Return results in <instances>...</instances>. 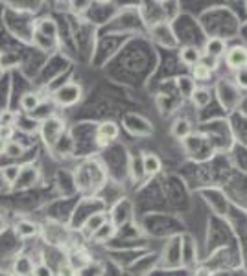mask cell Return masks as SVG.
<instances>
[{
    "label": "cell",
    "instance_id": "obj_1",
    "mask_svg": "<svg viewBox=\"0 0 247 276\" xmlns=\"http://www.w3.org/2000/svg\"><path fill=\"white\" fill-rule=\"evenodd\" d=\"M41 138H43L44 145L53 149V145L58 144L59 138L65 135V121L59 116H48L41 124Z\"/></svg>",
    "mask_w": 247,
    "mask_h": 276
},
{
    "label": "cell",
    "instance_id": "obj_2",
    "mask_svg": "<svg viewBox=\"0 0 247 276\" xmlns=\"http://www.w3.org/2000/svg\"><path fill=\"white\" fill-rule=\"evenodd\" d=\"M52 98L59 107H72L81 100V87L78 83H65L53 92Z\"/></svg>",
    "mask_w": 247,
    "mask_h": 276
},
{
    "label": "cell",
    "instance_id": "obj_3",
    "mask_svg": "<svg viewBox=\"0 0 247 276\" xmlns=\"http://www.w3.org/2000/svg\"><path fill=\"white\" fill-rule=\"evenodd\" d=\"M151 39L155 43L162 44V46H175L177 44V37L172 32V26L168 22H155V24L150 28Z\"/></svg>",
    "mask_w": 247,
    "mask_h": 276
},
{
    "label": "cell",
    "instance_id": "obj_4",
    "mask_svg": "<svg viewBox=\"0 0 247 276\" xmlns=\"http://www.w3.org/2000/svg\"><path fill=\"white\" fill-rule=\"evenodd\" d=\"M118 135H120V127H118L117 121H102L96 131V144L100 147H107L113 140H117Z\"/></svg>",
    "mask_w": 247,
    "mask_h": 276
},
{
    "label": "cell",
    "instance_id": "obj_5",
    "mask_svg": "<svg viewBox=\"0 0 247 276\" xmlns=\"http://www.w3.org/2000/svg\"><path fill=\"white\" fill-rule=\"evenodd\" d=\"M225 61H227L229 68H233L234 72L240 68L247 67V48L245 46H234V48L227 50L225 53Z\"/></svg>",
    "mask_w": 247,
    "mask_h": 276
},
{
    "label": "cell",
    "instance_id": "obj_6",
    "mask_svg": "<svg viewBox=\"0 0 247 276\" xmlns=\"http://www.w3.org/2000/svg\"><path fill=\"white\" fill-rule=\"evenodd\" d=\"M34 267V260L28 254H17L11 263V272H13V276H32Z\"/></svg>",
    "mask_w": 247,
    "mask_h": 276
},
{
    "label": "cell",
    "instance_id": "obj_7",
    "mask_svg": "<svg viewBox=\"0 0 247 276\" xmlns=\"http://www.w3.org/2000/svg\"><path fill=\"white\" fill-rule=\"evenodd\" d=\"M41 232V227L32 219H17L15 221V234L20 239H32Z\"/></svg>",
    "mask_w": 247,
    "mask_h": 276
},
{
    "label": "cell",
    "instance_id": "obj_8",
    "mask_svg": "<svg viewBox=\"0 0 247 276\" xmlns=\"http://www.w3.org/2000/svg\"><path fill=\"white\" fill-rule=\"evenodd\" d=\"M227 43L222 39V37H210V39L205 43V53L207 57L210 59H219L227 53Z\"/></svg>",
    "mask_w": 247,
    "mask_h": 276
},
{
    "label": "cell",
    "instance_id": "obj_9",
    "mask_svg": "<svg viewBox=\"0 0 247 276\" xmlns=\"http://www.w3.org/2000/svg\"><path fill=\"white\" fill-rule=\"evenodd\" d=\"M37 179H39V171H37L35 166H32V164L20 166L19 179H17L15 186H19V188H28V186H32V184L37 182Z\"/></svg>",
    "mask_w": 247,
    "mask_h": 276
},
{
    "label": "cell",
    "instance_id": "obj_10",
    "mask_svg": "<svg viewBox=\"0 0 247 276\" xmlns=\"http://www.w3.org/2000/svg\"><path fill=\"white\" fill-rule=\"evenodd\" d=\"M41 232L44 234L46 241H50L52 245H61L65 241V227H61V225L46 223L41 228Z\"/></svg>",
    "mask_w": 247,
    "mask_h": 276
},
{
    "label": "cell",
    "instance_id": "obj_11",
    "mask_svg": "<svg viewBox=\"0 0 247 276\" xmlns=\"http://www.w3.org/2000/svg\"><path fill=\"white\" fill-rule=\"evenodd\" d=\"M107 221V216L103 212H96V213H91V216H87V219H85V223L81 225V232L87 234L89 237L92 236V234L96 232L98 228L102 227L103 223Z\"/></svg>",
    "mask_w": 247,
    "mask_h": 276
},
{
    "label": "cell",
    "instance_id": "obj_12",
    "mask_svg": "<svg viewBox=\"0 0 247 276\" xmlns=\"http://www.w3.org/2000/svg\"><path fill=\"white\" fill-rule=\"evenodd\" d=\"M162 170V160L153 153H144L142 155V173L144 175H157Z\"/></svg>",
    "mask_w": 247,
    "mask_h": 276
},
{
    "label": "cell",
    "instance_id": "obj_13",
    "mask_svg": "<svg viewBox=\"0 0 247 276\" xmlns=\"http://www.w3.org/2000/svg\"><path fill=\"white\" fill-rule=\"evenodd\" d=\"M201 57H203V52H199L196 46H183L179 50L181 63H184L186 67H196L201 61Z\"/></svg>",
    "mask_w": 247,
    "mask_h": 276
},
{
    "label": "cell",
    "instance_id": "obj_14",
    "mask_svg": "<svg viewBox=\"0 0 247 276\" xmlns=\"http://www.w3.org/2000/svg\"><path fill=\"white\" fill-rule=\"evenodd\" d=\"M43 102V96L39 92H24L20 98V109L24 112H34L37 111V107Z\"/></svg>",
    "mask_w": 247,
    "mask_h": 276
},
{
    "label": "cell",
    "instance_id": "obj_15",
    "mask_svg": "<svg viewBox=\"0 0 247 276\" xmlns=\"http://www.w3.org/2000/svg\"><path fill=\"white\" fill-rule=\"evenodd\" d=\"M115 232H117V225L111 223V221H105L102 227L98 228L96 232L92 234L91 239L94 243H105L107 239H111V237L115 236Z\"/></svg>",
    "mask_w": 247,
    "mask_h": 276
},
{
    "label": "cell",
    "instance_id": "obj_16",
    "mask_svg": "<svg viewBox=\"0 0 247 276\" xmlns=\"http://www.w3.org/2000/svg\"><path fill=\"white\" fill-rule=\"evenodd\" d=\"M172 135L177 138V140H184L192 135V124H190L186 118H181V120H175L174 126H172Z\"/></svg>",
    "mask_w": 247,
    "mask_h": 276
},
{
    "label": "cell",
    "instance_id": "obj_17",
    "mask_svg": "<svg viewBox=\"0 0 247 276\" xmlns=\"http://www.w3.org/2000/svg\"><path fill=\"white\" fill-rule=\"evenodd\" d=\"M212 68L210 65H207L203 61V57H201V61H199L196 67H192V79L194 81H207L208 78H210V74H212Z\"/></svg>",
    "mask_w": 247,
    "mask_h": 276
},
{
    "label": "cell",
    "instance_id": "obj_18",
    "mask_svg": "<svg viewBox=\"0 0 247 276\" xmlns=\"http://www.w3.org/2000/svg\"><path fill=\"white\" fill-rule=\"evenodd\" d=\"M37 32H39L43 37H46V39H56L58 37V26H56V22H53L52 19H41L39 22H37Z\"/></svg>",
    "mask_w": 247,
    "mask_h": 276
},
{
    "label": "cell",
    "instance_id": "obj_19",
    "mask_svg": "<svg viewBox=\"0 0 247 276\" xmlns=\"http://www.w3.org/2000/svg\"><path fill=\"white\" fill-rule=\"evenodd\" d=\"M190 100H192L194 107H198V109H205V107L210 103V92H208L207 88H203V87H199V88L196 87V90L192 92Z\"/></svg>",
    "mask_w": 247,
    "mask_h": 276
},
{
    "label": "cell",
    "instance_id": "obj_20",
    "mask_svg": "<svg viewBox=\"0 0 247 276\" xmlns=\"http://www.w3.org/2000/svg\"><path fill=\"white\" fill-rule=\"evenodd\" d=\"M103 272H105V267H103V263L96 262V260H91L87 265L79 269L76 276H103Z\"/></svg>",
    "mask_w": 247,
    "mask_h": 276
},
{
    "label": "cell",
    "instance_id": "obj_21",
    "mask_svg": "<svg viewBox=\"0 0 247 276\" xmlns=\"http://www.w3.org/2000/svg\"><path fill=\"white\" fill-rule=\"evenodd\" d=\"M91 262V258H89L87 252H83V251H74L70 252V256H68V265L74 267L76 271H79L81 267H85L87 263Z\"/></svg>",
    "mask_w": 247,
    "mask_h": 276
},
{
    "label": "cell",
    "instance_id": "obj_22",
    "mask_svg": "<svg viewBox=\"0 0 247 276\" xmlns=\"http://www.w3.org/2000/svg\"><path fill=\"white\" fill-rule=\"evenodd\" d=\"M19 173H20V166H17V164L4 166V168L0 170V177H2V180L8 182V184H11V186H15V182H17V179H19Z\"/></svg>",
    "mask_w": 247,
    "mask_h": 276
},
{
    "label": "cell",
    "instance_id": "obj_23",
    "mask_svg": "<svg viewBox=\"0 0 247 276\" xmlns=\"http://www.w3.org/2000/svg\"><path fill=\"white\" fill-rule=\"evenodd\" d=\"M177 87H179L181 94H183L184 98H190L192 92L196 90V81L190 78V76H181V78L177 79Z\"/></svg>",
    "mask_w": 247,
    "mask_h": 276
},
{
    "label": "cell",
    "instance_id": "obj_24",
    "mask_svg": "<svg viewBox=\"0 0 247 276\" xmlns=\"http://www.w3.org/2000/svg\"><path fill=\"white\" fill-rule=\"evenodd\" d=\"M24 155V145L19 144V142H8L6 145V157H11V159H19V157Z\"/></svg>",
    "mask_w": 247,
    "mask_h": 276
},
{
    "label": "cell",
    "instance_id": "obj_25",
    "mask_svg": "<svg viewBox=\"0 0 247 276\" xmlns=\"http://www.w3.org/2000/svg\"><path fill=\"white\" fill-rule=\"evenodd\" d=\"M19 120V114L13 111H2L0 112V127H15Z\"/></svg>",
    "mask_w": 247,
    "mask_h": 276
},
{
    "label": "cell",
    "instance_id": "obj_26",
    "mask_svg": "<svg viewBox=\"0 0 247 276\" xmlns=\"http://www.w3.org/2000/svg\"><path fill=\"white\" fill-rule=\"evenodd\" d=\"M32 276H56V272H53V269L48 265V263L41 262V263H35Z\"/></svg>",
    "mask_w": 247,
    "mask_h": 276
},
{
    "label": "cell",
    "instance_id": "obj_27",
    "mask_svg": "<svg viewBox=\"0 0 247 276\" xmlns=\"http://www.w3.org/2000/svg\"><path fill=\"white\" fill-rule=\"evenodd\" d=\"M234 81H236V85L240 88L247 90V67L240 68V70H236V72H234Z\"/></svg>",
    "mask_w": 247,
    "mask_h": 276
},
{
    "label": "cell",
    "instance_id": "obj_28",
    "mask_svg": "<svg viewBox=\"0 0 247 276\" xmlns=\"http://www.w3.org/2000/svg\"><path fill=\"white\" fill-rule=\"evenodd\" d=\"M76 274H78V271L68 265V263H61L58 269V276H76Z\"/></svg>",
    "mask_w": 247,
    "mask_h": 276
},
{
    "label": "cell",
    "instance_id": "obj_29",
    "mask_svg": "<svg viewBox=\"0 0 247 276\" xmlns=\"http://www.w3.org/2000/svg\"><path fill=\"white\" fill-rule=\"evenodd\" d=\"M15 135V127H0V138L6 142H11Z\"/></svg>",
    "mask_w": 247,
    "mask_h": 276
},
{
    "label": "cell",
    "instance_id": "obj_30",
    "mask_svg": "<svg viewBox=\"0 0 247 276\" xmlns=\"http://www.w3.org/2000/svg\"><path fill=\"white\" fill-rule=\"evenodd\" d=\"M194 276H212V272H210L208 267H199V269H196Z\"/></svg>",
    "mask_w": 247,
    "mask_h": 276
},
{
    "label": "cell",
    "instance_id": "obj_31",
    "mask_svg": "<svg viewBox=\"0 0 247 276\" xmlns=\"http://www.w3.org/2000/svg\"><path fill=\"white\" fill-rule=\"evenodd\" d=\"M6 227H8V223H6V218H4V216H2V213H0V234L4 232Z\"/></svg>",
    "mask_w": 247,
    "mask_h": 276
},
{
    "label": "cell",
    "instance_id": "obj_32",
    "mask_svg": "<svg viewBox=\"0 0 247 276\" xmlns=\"http://www.w3.org/2000/svg\"><path fill=\"white\" fill-rule=\"evenodd\" d=\"M6 145H8V142L2 140V138H0V157L6 155Z\"/></svg>",
    "mask_w": 247,
    "mask_h": 276
},
{
    "label": "cell",
    "instance_id": "obj_33",
    "mask_svg": "<svg viewBox=\"0 0 247 276\" xmlns=\"http://www.w3.org/2000/svg\"><path fill=\"white\" fill-rule=\"evenodd\" d=\"M0 276H13V272L6 271V269H2V267H0Z\"/></svg>",
    "mask_w": 247,
    "mask_h": 276
}]
</instances>
